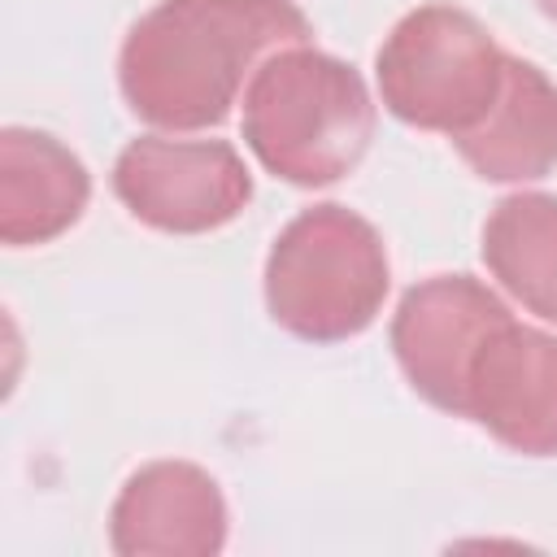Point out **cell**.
<instances>
[{"mask_svg": "<svg viewBox=\"0 0 557 557\" xmlns=\"http://www.w3.org/2000/svg\"><path fill=\"white\" fill-rule=\"evenodd\" d=\"M113 196L165 235H205L235 222L252 200V174L226 139L139 135L113 161Z\"/></svg>", "mask_w": 557, "mask_h": 557, "instance_id": "5", "label": "cell"}, {"mask_svg": "<svg viewBox=\"0 0 557 557\" xmlns=\"http://www.w3.org/2000/svg\"><path fill=\"white\" fill-rule=\"evenodd\" d=\"M535 4H540V13H544V17H553V22H557V0H535Z\"/></svg>", "mask_w": 557, "mask_h": 557, "instance_id": "12", "label": "cell"}, {"mask_svg": "<svg viewBox=\"0 0 557 557\" xmlns=\"http://www.w3.org/2000/svg\"><path fill=\"white\" fill-rule=\"evenodd\" d=\"M509 318H513L509 305L470 274L422 278L400 296L392 313L396 366L426 405L466 418L470 366L487 344V335Z\"/></svg>", "mask_w": 557, "mask_h": 557, "instance_id": "6", "label": "cell"}, {"mask_svg": "<svg viewBox=\"0 0 557 557\" xmlns=\"http://www.w3.org/2000/svg\"><path fill=\"white\" fill-rule=\"evenodd\" d=\"M392 287L383 235L344 205L300 209L265 257L270 318L309 344L361 335Z\"/></svg>", "mask_w": 557, "mask_h": 557, "instance_id": "3", "label": "cell"}, {"mask_svg": "<svg viewBox=\"0 0 557 557\" xmlns=\"http://www.w3.org/2000/svg\"><path fill=\"white\" fill-rule=\"evenodd\" d=\"M483 265L535 318L557 322V196H505L483 222Z\"/></svg>", "mask_w": 557, "mask_h": 557, "instance_id": "11", "label": "cell"}, {"mask_svg": "<svg viewBox=\"0 0 557 557\" xmlns=\"http://www.w3.org/2000/svg\"><path fill=\"white\" fill-rule=\"evenodd\" d=\"M461 161L487 183H531L557 165V83L522 57H505L492 109L453 135Z\"/></svg>", "mask_w": 557, "mask_h": 557, "instance_id": "9", "label": "cell"}, {"mask_svg": "<svg viewBox=\"0 0 557 557\" xmlns=\"http://www.w3.org/2000/svg\"><path fill=\"white\" fill-rule=\"evenodd\" d=\"M309 35L292 0H161L126 30L117 87L148 126L205 131L231 117L265 57Z\"/></svg>", "mask_w": 557, "mask_h": 557, "instance_id": "1", "label": "cell"}, {"mask_svg": "<svg viewBox=\"0 0 557 557\" xmlns=\"http://www.w3.org/2000/svg\"><path fill=\"white\" fill-rule=\"evenodd\" d=\"M109 544L122 557H213L226 544V500L196 461L139 466L113 509Z\"/></svg>", "mask_w": 557, "mask_h": 557, "instance_id": "8", "label": "cell"}, {"mask_svg": "<svg viewBox=\"0 0 557 557\" xmlns=\"http://www.w3.org/2000/svg\"><path fill=\"white\" fill-rule=\"evenodd\" d=\"M366 78L309 44L278 48L244 87V144L292 187H331L352 174L374 139Z\"/></svg>", "mask_w": 557, "mask_h": 557, "instance_id": "2", "label": "cell"}, {"mask_svg": "<svg viewBox=\"0 0 557 557\" xmlns=\"http://www.w3.org/2000/svg\"><path fill=\"white\" fill-rule=\"evenodd\" d=\"M466 418L522 457H557V335L496 326L470 366Z\"/></svg>", "mask_w": 557, "mask_h": 557, "instance_id": "7", "label": "cell"}, {"mask_svg": "<svg viewBox=\"0 0 557 557\" xmlns=\"http://www.w3.org/2000/svg\"><path fill=\"white\" fill-rule=\"evenodd\" d=\"M505 57L509 52H500L474 13L457 4H418L387 30L374 78L392 117L453 139L492 109Z\"/></svg>", "mask_w": 557, "mask_h": 557, "instance_id": "4", "label": "cell"}, {"mask_svg": "<svg viewBox=\"0 0 557 557\" xmlns=\"http://www.w3.org/2000/svg\"><path fill=\"white\" fill-rule=\"evenodd\" d=\"M91 200L87 165L52 135L9 126L0 135V239L30 248L65 235Z\"/></svg>", "mask_w": 557, "mask_h": 557, "instance_id": "10", "label": "cell"}]
</instances>
